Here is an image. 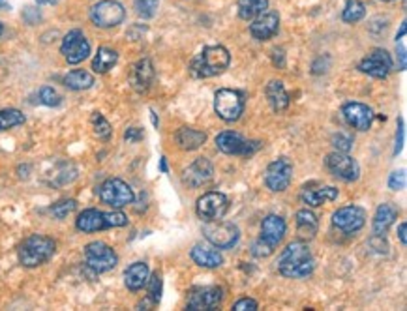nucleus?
I'll use <instances>...</instances> for the list:
<instances>
[{"label": "nucleus", "mask_w": 407, "mask_h": 311, "mask_svg": "<svg viewBox=\"0 0 407 311\" xmlns=\"http://www.w3.org/2000/svg\"><path fill=\"white\" fill-rule=\"evenodd\" d=\"M160 171L161 172H167V159H166V156H161V158H160Z\"/></svg>", "instance_id": "51"}, {"label": "nucleus", "mask_w": 407, "mask_h": 311, "mask_svg": "<svg viewBox=\"0 0 407 311\" xmlns=\"http://www.w3.org/2000/svg\"><path fill=\"white\" fill-rule=\"evenodd\" d=\"M135 14L143 17V19H152L156 12H158V6H160V0H135Z\"/></svg>", "instance_id": "37"}, {"label": "nucleus", "mask_w": 407, "mask_h": 311, "mask_svg": "<svg viewBox=\"0 0 407 311\" xmlns=\"http://www.w3.org/2000/svg\"><path fill=\"white\" fill-rule=\"evenodd\" d=\"M284 49H274L272 51V62H274V66H284Z\"/></svg>", "instance_id": "47"}, {"label": "nucleus", "mask_w": 407, "mask_h": 311, "mask_svg": "<svg viewBox=\"0 0 407 311\" xmlns=\"http://www.w3.org/2000/svg\"><path fill=\"white\" fill-rule=\"evenodd\" d=\"M214 167L210 163V159L207 158H197L192 163L188 165V169L184 171V182L192 188H199V185L207 184L208 180L212 179Z\"/></svg>", "instance_id": "22"}, {"label": "nucleus", "mask_w": 407, "mask_h": 311, "mask_svg": "<svg viewBox=\"0 0 407 311\" xmlns=\"http://www.w3.org/2000/svg\"><path fill=\"white\" fill-rule=\"evenodd\" d=\"M190 257L195 265L203 266V268H218L224 263L220 252H216V248H207L203 244H195L190 252Z\"/></svg>", "instance_id": "28"}, {"label": "nucleus", "mask_w": 407, "mask_h": 311, "mask_svg": "<svg viewBox=\"0 0 407 311\" xmlns=\"http://www.w3.org/2000/svg\"><path fill=\"white\" fill-rule=\"evenodd\" d=\"M38 99H40L41 106L47 107H59L62 103L61 94L54 90L53 86H41L40 90H38Z\"/></svg>", "instance_id": "38"}, {"label": "nucleus", "mask_w": 407, "mask_h": 311, "mask_svg": "<svg viewBox=\"0 0 407 311\" xmlns=\"http://www.w3.org/2000/svg\"><path fill=\"white\" fill-rule=\"evenodd\" d=\"M2 32H4V25L0 23V36H2Z\"/></svg>", "instance_id": "53"}, {"label": "nucleus", "mask_w": 407, "mask_h": 311, "mask_svg": "<svg viewBox=\"0 0 407 311\" xmlns=\"http://www.w3.org/2000/svg\"><path fill=\"white\" fill-rule=\"evenodd\" d=\"M231 54L224 46H207L190 64V73L197 79L216 77L229 68Z\"/></svg>", "instance_id": "2"}, {"label": "nucleus", "mask_w": 407, "mask_h": 311, "mask_svg": "<svg viewBox=\"0 0 407 311\" xmlns=\"http://www.w3.org/2000/svg\"><path fill=\"white\" fill-rule=\"evenodd\" d=\"M276 266L284 278L304 279L314 272L315 261L310 252V245L304 240H295L280 253Z\"/></svg>", "instance_id": "1"}, {"label": "nucleus", "mask_w": 407, "mask_h": 311, "mask_svg": "<svg viewBox=\"0 0 407 311\" xmlns=\"http://www.w3.org/2000/svg\"><path fill=\"white\" fill-rule=\"evenodd\" d=\"M398 218V208L393 203H383L377 206L374 216V223H372V231L377 237H385L388 231V227L393 225L394 219Z\"/></svg>", "instance_id": "24"}, {"label": "nucleus", "mask_w": 407, "mask_h": 311, "mask_svg": "<svg viewBox=\"0 0 407 311\" xmlns=\"http://www.w3.org/2000/svg\"><path fill=\"white\" fill-rule=\"evenodd\" d=\"M126 19V10L117 0H100L90 8V21L98 28H115Z\"/></svg>", "instance_id": "8"}, {"label": "nucleus", "mask_w": 407, "mask_h": 311, "mask_svg": "<svg viewBox=\"0 0 407 311\" xmlns=\"http://www.w3.org/2000/svg\"><path fill=\"white\" fill-rule=\"evenodd\" d=\"M338 199V190L332 185H317V188H304L301 193V201L308 206H321L323 203L328 201H336Z\"/></svg>", "instance_id": "23"}, {"label": "nucleus", "mask_w": 407, "mask_h": 311, "mask_svg": "<svg viewBox=\"0 0 407 311\" xmlns=\"http://www.w3.org/2000/svg\"><path fill=\"white\" fill-rule=\"evenodd\" d=\"M64 85L70 88V90H88L94 86V75L87 70H72L70 73H66L64 77Z\"/></svg>", "instance_id": "31"}, {"label": "nucleus", "mask_w": 407, "mask_h": 311, "mask_svg": "<svg viewBox=\"0 0 407 311\" xmlns=\"http://www.w3.org/2000/svg\"><path fill=\"white\" fill-rule=\"evenodd\" d=\"M359 70L374 79H387L393 70V57L385 49H374L359 62Z\"/></svg>", "instance_id": "16"}, {"label": "nucleus", "mask_w": 407, "mask_h": 311, "mask_svg": "<svg viewBox=\"0 0 407 311\" xmlns=\"http://www.w3.org/2000/svg\"><path fill=\"white\" fill-rule=\"evenodd\" d=\"M90 122H92V128H94V133L100 137V139L107 141L109 137H111V133H113V128H111V124H109V120L103 117L101 113H92V117H90Z\"/></svg>", "instance_id": "35"}, {"label": "nucleus", "mask_w": 407, "mask_h": 311, "mask_svg": "<svg viewBox=\"0 0 407 311\" xmlns=\"http://www.w3.org/2000/svg\"><path fill=\"white\" fill-rule=\"evenodd\" d=\"M75 208H77V201H75V199H64V201L54 203V205L49 208V212L53 214V218L64 219L74 212Z\"/></svg>", "instance_id": "36"}, {"label": "nucleus", "mask_w": 407, "mask_h": 311, "mask_svg": "<svg viewBox=\"0 0 407 311\" xmlns=\"http://www.w3.org/2000/svg\"><path fill=\"white\" fill-rule=\"evenodd\" d=\"M117 263H119V255L106 242L96 240V242L85 245V265L94 274H106V272L113 270Z\"/></svg>", "instance_id": "7"}, {"label": "nucleus", "mask_w": 407, "mask_h": 311, "mask_svg": "<svg viewBox=\"0 0 407 311\" xmlns=\"http://www.w3.org/2000/svg\"><path fill=\"white\" fill-rule=\"evenodd\" d=\"M150 119H152L154 128H158V117H156V113H154V111H150Z\"/></svg>", "instance_id": "52"}, {"label": "nucleus", "mask_w": 407, "mask_h": 311, "mask_svg": "<svg viewBox=\"0 0 407 311\" xmlns=\"http://www.w3.org/2000/svg\"><path fill=\"white\" fill-rule=\"evenodd\" d=\"M246 98L241 90L220 88L214 94V111L224 122H237L244 113Z\"/></svg>", "instance_id": "5"}, {"label": "nucleus", "mask_w": 407, "mask_h": 311, "mask_svg": "<svg viewBox=\"0 0 407 311\" xmlns=\"http://www.w3.org/2000/svg\"><path fill=\"white\" fill-rule=\"evenodd\" d=\"M203 237L216 250H231V248L239 244L241 231H239V227L235 225V223L214 219V221H207V225L203 227Z\"/></svg>", "instance_id": "6"}, {"label": "nucleus", "mask_w": 407, "mask_h": 311, "mask_svg": "<svg viewBox=\"0 0 407 311\" xmlns=\"http://www.w3.org/2000/svg\"><path fill=\"white\" fill-rule=\"evenodd\" d=\"M98 195H100L101 203L111 206V208H124V206L132 205L135 199L134 190L121 179H107L100 185Z\"/></svg>", "instance_id": "9"}, {"label": "nucleus", "mask_w": 407, "mask_h": 311, "mask_svg": "<svg viewBox=\"0 0 407 311\" xmlns=\"http://www.w3.org/2000/svg\"><path fill=\"white\" fill-rule=\"evenodd\" d=\"M325 165L334 177L346 182H357L361 179V167L357 163V159L347 156L346 152H330L325 159Z\"/></svg>", "instance_id": "14"}, {"label": "nucleus", "mask_w": 407, "mask_h": 311, "mask_svg": "<svg viewBox=\"0 0 407 311\" xmlns=\"http://www.w3.org/2000/svg\"><path fill=\"white\" fill-rule=\"evenodd\" d=\"M265 96H267L268 103H270V107H272L274 113H281V111H286L287 107H289V103H291L286 86H284V83L278 79L268 81L267 88H265Z\"/></svg>", "instance_id": "26"}, {"label": "nucleus", "mask_w": 407, "mask_h": 311, "mask_svg": "<svg viewBox=\"0 0 407 311\" xmlns=\"http://www.w3.org/2000/svg\"><path fill=\"white\" fill-rule=\"evenodd\" d=\"M364 223H366V212H364L362 206H344V208H338L332 214V225L336 229H340L341 232H347V234L361 231Z\"/></svg>", "instance_id": "15"}, {"label": "nucleus", "mask_w": 407, "mask_h": 311, "mask_svg": "<svg viewBox=\"0 0 407 311\" xmlns=\"http://www.w3.org/2000/svg\"><path fill=\"white\" fill-rule=\"evenodd\" d=\"M341 114L346 119L347 126L359 130V132H368L372 128V122H374V111L364 103H359V101L346 103L341 107Z\"/></svg>", "instance_id": "17"}, {"label": "nucleus", "mask_w": 407, "mask_h": 311, "mask_svg": "<svg viewBox=\"0 0 407 311\" xmlns=\"http://www.w3.org/2000/svg\"><path fill=\"white\" fill-rule=\"evenodd\" d=\"M124 225H128V216L124 212H119V208H115L113 212H101L98 208H87L75 219V227L81 232H98Z\"/></svg>", "instance_id": "4"}, {"label": "nucleus", "mask_w": 407, "mask_h": 311, "mask_svg": "<svg viewBox=\"0 0 407 311\" xmlns=\"http://www.w3.org/2000/svg\"><path fill=\"white\" fill-rule=\"evenodd\" d=\"M57 252V242L46 234H30L28 239L21 242L17 250L19 263L25 268H36L47 263Z\"/></svg>", "instance_id": "3"}, {"label": "nucleus", "mask_w": 407, "mask_h": 311, "mask_svg": "<svg viewBox=\"0 0 407 311\" xmlns=\"http://www.w3.org/2000/svg\"><path fill=\"white\" fill-rule=\"evenodd\" d=\"M239 10V17L242 21H252L257 15L265 14L268 10V0H239L237 4Z\"/></svg>", "instance_id": "32"}, {"label": "nucleus", "mask_w": 407, "mask_h": 311, "mask_svg": "<svg viewBox=\"0 0 407 311\" xmlns=\"http://www.w3.org/2000/svg\"><path fill=\"white\" fill-rule=\"evenodd\" d=\"M175 141H177L179 148L192 152V150H197V148H201V146L205 145L207 133L201 132V130H195V128L184 126L175 133Z\"/></svg>", "instance_id": "27"}, {"label": "nucleus", "mask_w": 407, "mask_h": 311, "mask_svg": "<svg viewBox=\"0 0 407 311\" xmlns=\"http://www.w3.org/2000/svg\"><path fill=\"white\" fill-rule=\"evenodd\" d=\"M355 139L349 135V133L338 132L332 135V146L336 148V152H349L353 148Z\"/></svg>", "instance_id": "40"}, {"label": "nucleus", "mask_w": 407, "mask_h": 311, "mask_svg": "<svg viewBox=\"0 0 407 311\" xmlns=\"http://www.w3.org/2000/svg\"><path fill=\"white\" fill-rule=\"evenodd\" d=\"M147 287H148V300L152 304H158L161 300V276L156 272L152 276H148L147 279Z\"/></svg>", "instance_id": "39"}, {"label": "nucleus", "mask_w": 407, "mask_h": 311, "mask_svg": "<svg viewBox=\"0 0 407 311\" xmlns=\"http://www.w3.org/2000/svg\"><path fill=\"white\" fill-rule=\"evenodd\" d=\"M287 225L286 219L278 216V214H268L261 221V234L259 240L270 250H276V245L280 244L284 237H286Z\"/></svg>", "instance_id": "19"}, {"label": "nucleus", "mask_w": 407, "mask_h": 311, "mask_svg": "<svg viewBox=\"0 0 407 311\" xmlns=\"http://www.w3.org/2000/svg\"><path fill=\"white\" fill-rule=\"evenodd\" d=\"M61 53L66 59L68 64H81L83 60L88 59L90 54V41L87 36L81 30H70V32L62 38Z\"/></svg>", "instance_id": "11"}, {"label": "nucleus", "mask_w": 407, "mask_h": 311, "mask_svg": "<svg viewBox=\"0 0 407 311\" xmlns=\"http://www.w3.org/2000/svg\"><path fill=\"white\" fill-rule=\"evenodd\" d=\"M366 15V6L362 4L361 0H346V6L341 10V21L344 23H359L361 19H364Z\"/></svg>", "instance_id": "33"}, {"label": "nucleus", "mask_w": 407, "mask_h": 311, "mask_svg": "<svg viewBox=\"0 0 407 311\" xmlns=\"http://www.w3.org/2000/svg\"><path fill=\"white\" fill-rule=\"evenodd\" d=\"M119 62V53L115 51L113 47L101 46L92 59V72L94 73H107L109 70H113Z\"/></svg>", "instance_id": "30"}, {"label": "nucleus", "mask_w": 407, "mask_h": 311, "mask_svg": "<svg viewBox=\"0 0 407 311\" xmlns=\"http://www.w3.org/2000/svg\"><path fill=\"white\" fill-rule=\"evenodd\" d=\"M25 120L27 119L19 109H2L0 111V132H6V130H12L15 126H23Z\"/></svg>", "instance_id": "34"}, {"label": "nucleus", "mask_w": 407, "mask_h": 311, "mask_svg": "<svg viewBox=\"0 0 407 311\" xmlns=\"http://www.w3.org/2000/svg\"><path fill=\"white\" fill-rule=\"evenodd\" d=\"M23 17H25V21H27L28 25H36L38 21H41V14L36 10V8H25Z\"/></svg>", "instance_id": "45"}, {"label": "nucleus", "mask_w": 407, "mask_h": 311, "mask_svg": "<svg viewBox=\"0 0 407 311\" xmlns=\"http://www.w3.org/2000/svg\"><path fill=\"white\" fill-rule=\"evenodd\" d=\"M319 231V219L312 210L302 208L297 212V232L301 240H312Z\"/></svg>", "instance_id": "29"}, {"label": "nucleus", "mask_w": 407, "mask_h": 311, "mask_svg": "<svg viewBox=\"0 0 407 311\" xmlns=\"http://www.w3.org/2000/svg\"><path fill=\"white\" fill-rule=\"evenodd\" d=\"M235 311H255L257 310V302L254 298H241L239 302H235Z\"/></svg>", "instance_id": "43"}, {"label": "nucleus", "mask_w": 407, "mask_h": 311, "mask_svg": "<svg viewBox=\"0 0 407 311\" xmlns=\"http://www.w3.org/2000/svg\"><path fill=\"white\" fill-rule=\"evenodd\" d=\"M280 28V15L276 12H265V14L257 15L252 25H250V34L252 38L257 41H267L276 36Z\"/></svg>", "instance_id": "20"}, {"label": "nucleus", "mask_w": 407, "mask_h": 311, "mask_svg": "<svg viewBox=\"0 0 407 311\" xmlns=\"http://www.w3.org/2000/svg\"><path fill=\"white\" fill-rule=\"evenodd\" d=\"M2 6H6V4H4V0H0V8Z\"/></svg>", "instance_id": "54"}, {"label": "nucleus", "mask_w": 407, "mask_h": 311, "mask_svg": "<svg viewBox=\"0 0 407 311\" xmlns=\"http://www.w3.org/2000/svg\"><path fill=\"white\" fill-rule=\"evenodd\" d=\"M154 66L150 59H141L139 62H135L132 72H130V83L135 92H147L150 85L154 83Z\"/></svg>", "instance_id": "21"}, {"label": "nucleus", "mask_w": 407, "mask_h": 311, "mask_svg": "<svg viewBox=\"0 0 407 311\" xmlns=\"http://www.w3.org/2000/svg\"><path fill=\"white\" fill-rule=\"evenodd\" d=\"M406 229H407V225H406V223H400V227H398V237H400V242H401V245H406V244H407V234H406Z\"/></svg>", "instance_id": "48"}, {"label": "nucleus", "mask_w": 407, "mask_h": 311, "mask_svg": "<svg viewBox=\"0 0 407 311\" xmlns=\"http://www.w3.org/2000/svg\"><path fill=\"white\" fill-rule=\"evenodd\" d=\"M224 300V291L221 287H201L192 291L188 298V310L192 311H203V310H216Z\"/></svg>", "instance_id": "18"}, {"label": "nucleus", "mask_w": 407, "mask_h": 311, "mask_svg": "<svg viewBox=\"0 0 407 311\" xmlns=\"http://www.w3.org/2000/svg\"><path fill=\"white\" fill-rule=\"evenodd\" d=\"M227 208H229V199H227L224 193L208 192L197 199L195 212H197L199 219H203V221L207 223V221H214V219L224 218L227 212Z\"/></svg>", "instance_id": "12"}, {"label": "nucleus", "mask_w": 407, "mask_h": 311, "mask_svg": "<svg viewBox=\"0 0 407 311\" xmlns=\"http://www.w3.org/2000/svg\"><path fill=\"white\" fill-rule=\"evenodd\" d=\"M381 2H394V0H381Z\"/></svg>", "instance_id": "55"}, {"label": "nucleus", "mask_w": 407, "mask_h": 311, "mask_svg": "<svg viewBox=\"0 0 407 311\" xmlns=\"http://www.w3.org/2000/svg\"><path fill=\"white\" fill-rule=\"evenodd\" d=\"M293 180V165L287 158L274 159L265 171V185L274 193L286 192Z\"/></svg>", "instance_id": "13"}, {"label": "nucleus", "mask_w": 407, "mask_h": 311, "mask_svg": "<svg viewBox=\"0 0 407 311\" xmlns=\"http://www.w3.org/2000/svg\"><path fill=\"white\" fill-rule=\"evenodd\" d=\"M396 49H398V68H400V72H406L407 62H406V43H404V40L396 41Z\"/></svg>", "instance_id": "46"}, {"label": "nucleus", "mask_w": 407, "mask_h": 311, "mask_svg": "<svg viewBox=\"0 0 407 311\" xmlns=\"http://www.w3.org/2000/svg\"><path fill=\"white\" fill-rule=\"evenodd\" d=\"M406 30H407V27H406V21H404V23H401V27H400V32L396 34V41H400L406 38Z\"/></svg>", "instance_id": "49"}, {"label": "nucleus", "mask_w": 407, "mask_h": 311, "mask_svg": "<svg viewBox=\"0 0 407 311\" xmlns=\"http://www.w3.org/2000/svg\"><path fill=\"white\" fill-rule=\"evenodd\" d=\"M59 0H36V4H40V6H53Z\"/></svg>", "instance_id": "50"}, {"label": "nucleus", "mask_w": 407, "mask_h": 311, "mask_svg": "<svg viewBox=\"0 0 407 311\" xmlns=\"http://www.w3.org/2000/svg\"><path fill=\"white\" fill-rule=\"evenodd\" d=\"M216 148L227 156H252L255 150H259V141H248L237 132H221L216 135Z\"/></svg>", "instance_id": "10"}, {"label": "nucleus", "mask_w": 407, "mask_h": 311, "mask_svg": "<svg viewBox=\"0 0 407 311\" xmlns=\"http://www.w3.org/2000/svg\"><path fill=\"white\" fill-rule=\"evenodd\" d=\"M124 139L128 143H137V141L145 139V133H143L141 128H128L126 133H124Z\"/></svg>", "instance_id": "44"}, {"label": "nucleus", "mask_w": 407, "mask_h": 311, "mask_svg": "<svg viewBox=\"0 0 407 311\" xmlns=\"http://www.w3.org/2000/svg\"><path fill=\"white\" fill-rule=\"evenodd\" d=\"M388 188L394 190V192H400L406 188V171H394L390 177H388Z\"/></svg>", "instance_id": "41"}, {"label": "nucleus", "mask_w": 407, "mask_h": 311, "mask_svg": "<svg viewBox=\"0 0 407 311\" xmlns=\"http://www.w3.org/2000/svg\"><path fill=\"white\" fill-rule=\"evenodd\" d=\"M404 135H406V126H404V119H398V130H396V143H394V156H398L404 148Z\"/></svg>", "instance_id": "42"}, {"label": "nucleus", "mask_w": 407, "mask_h": 311, "mask_svg": "<svg viewBox=\"0 0 407 311\" xmlns=\"http://www.w3.org/2000/svg\"><path fill=\"white\" fill-rule=\"evenodd\" d=\"M148 276H150V270H148L147 263L137 261V263H132L128 266L126 272H124V283L130 291L137 292L147 285Z\"/></svg>", "instance_id": "25"}]
</instances>
